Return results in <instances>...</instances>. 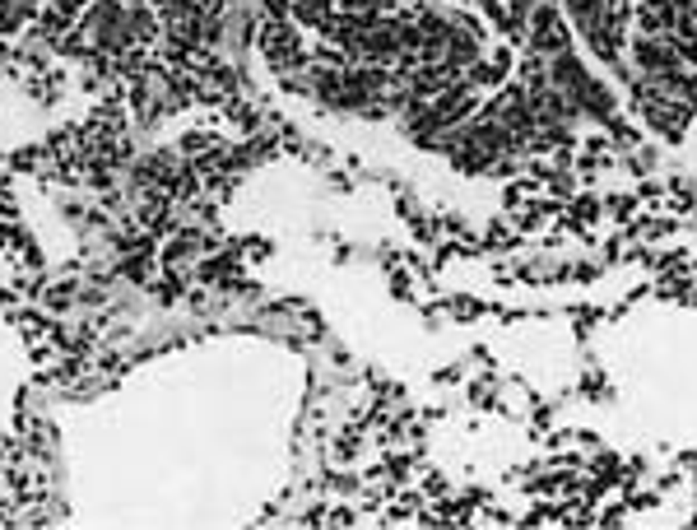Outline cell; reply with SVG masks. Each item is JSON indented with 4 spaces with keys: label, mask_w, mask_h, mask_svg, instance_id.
Segmentation results:
<instances>
[{
    "label": "cell",
    "mask_w": 697,
    "mask_h": 530,
    "mask_svg": "<svg viewBox=\"0 0 697 530\" xmlns=\"http://www.w3.org/2000/svg\"><path fill=\"white\" fill-rule=\"evenodd\" d=\"M293 15L302 19V24H311V28H325V24H330V0H298Z\"/></svg>",
    "instance_id": "obj_1"
}]
</instances>
